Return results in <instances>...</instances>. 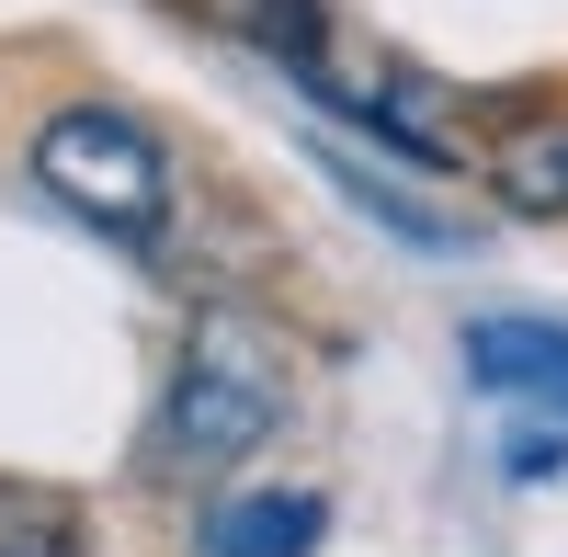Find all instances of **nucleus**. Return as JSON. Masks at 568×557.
<instances>
[{
    "label": "nucleus",
    "mask_w": 568,
    "mask_h": 557,
    "mask_svg": "<svg viewBox=\"0 0 568 557\" xmlns=\"http://www.w3.org/2000/svg\"><path fill=\"white\" fill-rule=\"evenodd\" d=\"M284 409H296V376H284V342L262 318H194V342L171 364V398L149 422V478L194 489V478H227L251 467V455L284 433Z\"/></svg>",
    "instance_id": "obj_1"
},
{
    "label": "nucleus",
    "mask_w": 568,
    "mask_h": 557,
    "mask_svg": "<svg viewBox=\"0 0 568 557\" xmlns=\"http://www.w3.org/2000/svg\"><path fill=\"white\" fill-rule=\"evenodd\" d=\"M34 182H45L69 216H91L103 240H160V227H171V160H160V136L125 125V114H103V103L45 114Z\"/></svg>",
    "instance_id": "obj_2"
},
{
    "label": "nucleus",
    "mask_w": 568,
    "mask_h": 557,
    "mask_svg": "<svg viewBox=\"0 0 568 557\" xmlns=\"http://www.w3.org/2000/svg\"><path fill=\"white\" fill-rule=\"evenodd\" d=\"M466 376L568 433V331L557 318H478V331H466Z\"/></svg>",
    "instance_id": "obj_3"
},
{
    "label": "nucleus",
    "mask_w": 568,
    "mask_h": 557,
    "mask_svg": "<svg viewBox=\"0 0 568 557\" xmlns=\"http://www.w3.org/2000/svg\"><path fill=\"white\" fill-rule=\"evenodd\" d=\"M329 500L318 489H240L194 524V557H318Z\"/></svg>",
    "instance_id": "obj_4"
},
{
    "label": "nucleus",
    "mask_w": 568,
    "mask_h": 557,
    "mask_svg": "<svg viewBox=\"0 0 568 557\" xmlns=\"http://www.w3.org/2000/svg\"><path fill=\"white\" fill-rule=\"evenodd\" d=\"M489 194L511 216H568V114L500 136V149H489Z\"/></svg>",
    "instance_id": "obj_5"
},
{
    "label": "nucleus",
    "mask_w": 568,
    "mask_h": 557,
    "mask_svg": "<svg viewBox=\"0 0 568 557\" xmlns=\"http://www.w3.org/2000/svg\"><path fill=\"white\" fill-rule=\"evenodd\" d=\"M0 557H91L80 500H58V489H12V478H0Z\"/></svg>",
    "instance_id": "obj_6"
},
{
    "label": "nucleus",
    "mask_w": 568,
    "mask_h": 557,
    "mask_svg": "<svg viewBox=\"0 0 568 557\" xmlns=\"http://www.w3.org/2000/svg\"><path fill=\"white\" fill-rule=\"evenodd\" d=\"M171 12H194V23H216V34H251V45H273V58H318L307 0H171Z\"/></svg>",
    "instance_id": "obj_7"
},
{
    "label": "nucleus",
    "mask_w": 568,
    "mask_h": 557,
    "mask_svg": "<svg viewBox=\"0 0 568 557\" xmlns=\"http://www.w3.org/2000/svg\"><path fill=\"white\" fill-rule=\"evenodd\" d=\"M318 160L342 171V194H353V205H375V216H387V227H398L409 251H466V240H455V216H433V205H409L398 182H375V171H353V149H318Z\"/></svg>",
    "instance_id": "obj_8"
}]
</instances>
